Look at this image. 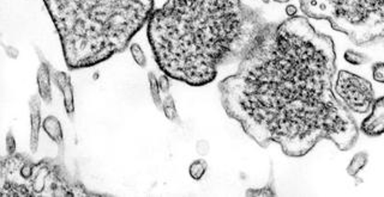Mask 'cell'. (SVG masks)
<instances>
[{
	"label": "cell",
	"instance_id": "obj_5",
	"mask_svg": "<svg viewBox=\"0 0 384 197\" xmlns=\"http://www.w3.org/2000/svg\"><path fill=\"white\" fill-rule=\"evenodd\" d=\"M309 19L327 21L356 46L384 38V0H299Z\"/></svg>",
	"mask_w": 384,
	"mask_h": 197
},
{
	"label": "cell",
	"instance_id": "obj_6",
	"mask_svg": "<svg viewBox=\"0 0 384 197\" xmlns=\"http://www.w3.org/2000/svg\"><path fill=\"white\" fill-rule=\"evenodd\" d=\"M334 91L343 106L356 114H367L375 102V91L371 82L348 71L339 72Z\"/></svg>",
	"mask_w": 384,
	"mask_h": 197
},
{
	"label": "cell",
	"instance_id": "obj_18",
	"mask_svg": "<svg viewBox=\"0 0 384 197\" xmlns=\"http://www.w3.org/2000/svg\"><path fill=\"white\" fill-rule=\"evenodd\" d=\"M130 53H131L132 59L135 60V62L142 69H145L147 66V58H145L142 47L138 43H132L130 46Z\"/></svg>",
	"mask_w": 384,
	"mask_h": 197
},
{
	"label": "cell",
	"instance_id": "obj_15",
	"mask_svg": "<svg viewBox=\"0 0 384 197\" xmlns=\"http://www.w3.org/2000/svg\"><path fill=\"white\" fill-rule=\"evenodd\" d=\"M208 170V163L204 159H197L189 167V174L193 181H201Z\"/></svg>",
	"mask_w": 384,
	"mask_h": 197
},
{
	"label": "cell",
	"instance_id": "obj_21",
	"mask_svg": "<svg viewBox=\"0 0 384 197\" xmlns=\"http://www.w3.org/2000/svg\"><path fill=\"white\" fill-rule=\"evenodd\" d=\"M169 77L167 74H162L159 78V85L160 89H161V92L164 93H169Z\"/></svg>",
	"mask_w": 384,
	"mask_h": 197
},
{
	"label": "cell",
	"instance_id": "obj_13",
	"mask_svg": "<svg viewBox=\"0 0 384 197\" xmlns=\"http://www.w3.org/2000/svg\"><path fill=\"white\" fill-rule=\"evenodd\" d=\"M148 80H149L150 96L154 102V106L160 111H162V102L164 101L160 96L161 89H160L159 79L156 78V76L153 72H149L148 73Z\"/></svg>",
	"mask_w": 384,
	"mask_h": 197
},
{
	"label": "cell",
	"instance_id": "obj_7",
	"mask_svg": "<svg viewBox=\"0 0 384 197\" xmlns=\"http://www.w3.org/2000/svg\"><path fill=\"white\" fill-rule=\"evenodd\" d=\"M361 130L371 138L384 134V96L375 100L370 115L361 122Z\"/></svg>",
	"mask_w": 384,
	"mask_h": 197
},
{
	"label": "cell",
	"instance_id": "obj_17",
	"mask_svg": "<svg viewBox=\"0 0 384 197\" xmlns=\"http://www.w3.org/2000/svg\"><path fill=\"white\" fill-rule=\"evenodd\" d=\"M245 195H246V196H277L273 179L266 187H263V188L248 189V190H246Z\"/></svg>",
	"mask_w": 384,
	"mask_h": 197
},
{
	"label": "cell",
	"instance_id": "obj_3",
	"mask_svg": "<svg viewBox=\"0 0 384 197\" xmlns=\"http://www.w3.org/2000/svg\"><path fill=\"white\" fill-rule=\"evenodd\" d=\"M69 69H89L125 51L154 12V0H43Z\"/></svg>",
	"mask_w": 384,
	"mask_h": 197
},
{
	"label": "cell",
	"instance_id": "obj_20",
	"mask_svg": "<svg viewBox=\"0 0 384 197\" xmlns=\"http://www.w3.org/2000/svg\"><path fill=\"white\" fill-rule=\"evenodd\" d=\"M16 140H14V134L12 130H9V133L6 134V153L11 156L16 153Z\"/></svg>",
	"mask_w": 384,
	"mask_h": 197
},
{
	"label": "cell",
	"instance_id": "obj_14",
	"mask_svg": "<svg viewBox=\"0 0 384 197\" xmlns=\"http://www.w3.org/2000/svg\"><path fill=\"white\" fill-rule=\"evenodd\" d=\"M162 111H164V116H166L169 121L177 122V124L180 122L178 111H177V106H175V102H174L173 96L169 95V93H167V96L164 97V102H162Z\"/></svg>",
	"mask_w": 384,
	"mask_h": 197
},
{
	"label": "cell",
	"instance_id": "obj_8",
	"mask_svg": "<svg viewBox=\"0 0 384 197\" xmlns=\"http://www.w3.org/2000/svg\"><path fill=\"white\" fill-rule=\"evenodd\" d=\"M41 97L33 96L29 101V115H30V135H29V147L32 153H36L40 141V132L43 127L41 119Z\"/></svg>",
	"mask_w": 384,
	"mask_h": 197
},
{
	"label": "cell",
	"instance_id": "obj_19",
	"mask_svg": "<svg viewBox=\"0 0 384 197\" xmlns=\"http://www.w3.org/2000/svg\"><path fill=\"white\" fill-rule=\"evenodd\" d=\"M372 77L377 83L384 84V62H376L372 66Z\"/></svg>",
	"mask_w": 384,
	"mask_h": 197
},
{
	"label": "cell",
	"instance_id": "obj_11",
	"mask_svg": "<svg viewBox=\"0 0 384 197\" xmlns=\"http://www.w3.org/2000/svg\"><path fill=\"white\" fill-rule=\"evenodd\" d=\"M43 128L45 133L47 134L48 137L51 138L52 141L56 143V146L59 147L61 152L64 153V146H65V141H64V133H63V127H61V121L56 116H47L46 119H43Z\"/></svg>",
	"mask_w": 384,
	"mask_h": 197
},
{
	"label": "cell",
	"instance_id": "obj_9",
	"mask_svg": "<svg viewBox=\"0 0 384 197\" xmlns=\"http://www.w3.org/2000/svg\"><path fill=\"white\" fill-rule=\"evenodd\" d=\"M53 82L56 84V86L61 90L63 93V100H64V108H65L66 114L72 116L75 114V92H74V86L71 83V77L65 72L61 71H54L53 72Z\"/></svg>",
	"mask_w": 384,
	"mask_h": 197
},
{
	"label": "cell",
	"instance_id": "obj_23",
	"mask_svg": "<svg viewBox=\"0 0 384 197\" xmlns=\"http://www.w3.org/2000/svg\"><path fill=\"white\" fill-rule=\"evenodd\" d=\"M273 1H275V3H281V4H284V3H288L290 0H273Z\"/></svg>",
	"mask_w": 384,
	"mask_h": 197
},
{
	"label": "cell",
	"instance_id": "obj_16",
	"mask_svg": "<svg viewBox=\"0 0 384 197\" xmlns=\"http://www.w3.org/2000/svg\"><path fill=\"white\" fill-rule=\"evenodd\" d=\"M345 60L348 64L354 65V66H361V65L366 64V62L370 61L369 56L363 54V53H359V51H352V49L345 51Z\"/></svg>",
	"mask_w": 384,
	"mask_h": 197
},
{
	"label": "cell",
	"instance_id": "obj_2",
	"mask_svg": "<svg viewBox=\"0 0 384 197\" xmlns=\"http://www.w3.org/2000/svg\"><path fill=\"white\" fill-rule=\"evenodd\" d=\"M267 23L242 0H166L149 17L148 40L169 78L204 86L221 65L243 58Z\"/></svg>",
	"mask_w": 384,
	"mask_h": 197
},
{
	"label": "cell",
	"instance_id": "obj_22",
	"mask_svg": "<svg viewBox=\"0 0 384 197\" xmlns=\"http://www.w3.org/2000/svg\"><path fill=\"white\" fill-rule=\"evenodd\" d=\"M5 49H6L8 56H9L10 58H12V59H16L17 56H19V51H17V49H14V47H6Z\"/></svg>",
	"mask_w": 384,
	"mask_h": 197
},
{
	"label": "cell",
	"instance_id": "obj_1",
	"mask_svg": "<svg viewBox=\"0 0 384 197\" xmlns=\"http://www.w3.org/2000/svg\"><path fill=\"white\" fill-rule=\"evenodd\" d=\"M335 72L332 37L306 17L290 16L266 24L237 72L219 83L221 103L263 148L277 143L286 156L300 158L328 140L350 151L359 128L334 91Z\"/></svg>",
	"mask_w": 384,
	"mask_h": 197
},
{
	"label": "cell",
	"instance_id": "obj_10",
	"mask_svg": "<svg viewBox=\"0 0 384 197\" xmlns=\"http://www.w3.org/2000/svg\"><path fill=\"white\" fill-rule=\"evenodd\" d=\"M41 62L39 66L38 73H36V83H38L39 96L41 97L43 103L50 106L53 100L52 95V66L45 56L40 58Z\"/></svg>",
	"mask_w": 384,
	"mask_h": 197
},
{
	"label": "cell",
	"instance_id": "obj_4",
	"mask_svg": "<svg viewBox=\"0 0 384 197\" xmlns=\"http://www.w3.org/2000/svg\"><path fill=\"white\" fill-rule=\"evenodd\" d=\"M1 197H107L95 193L74 178L66 169L64 153L34 161L28 154L14 153L0 161Z\"/></svg>",
	"mask_w": 384,
	"mask_h": 197
},
{
	"label": "cell",
	"instance_id": "obj_12",
	"mask_svg": "<svg viewBox=\"0 0 384 197\" xmlns=\"http://www.w3.org/2000/svg\"><path fill=\"white\" fill-rule=\"evenodd\" d=\"M367 163H369V154L366 152L356 153L352 158L348 166H347V174H348V176H351L353 178L356 179L358 182H361V179H359L358 174H361V170L367 165Z\"/></svg>",
	"mask_w": 384,
	"mask_h": 197
}]
</instances>
